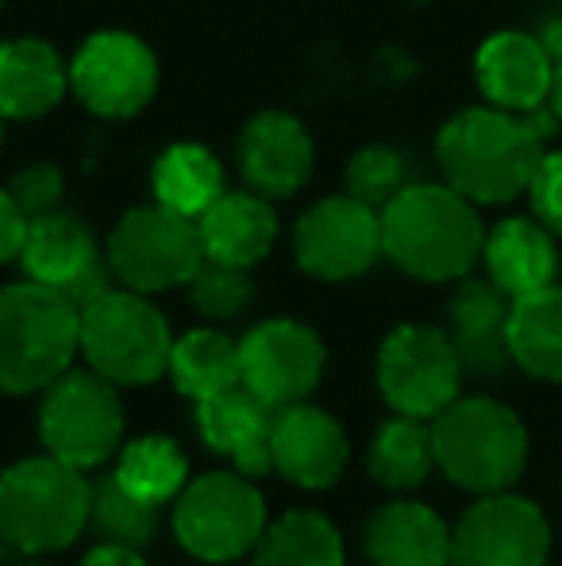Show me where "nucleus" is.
Wrapping results in <instances>:
<instances>
[{
  "instance_id": "obj_42",
  "label": "nucleus",
  "mask_w": 562,
  "mask_h": 566,
  "mask_svg": "<svg viewBox=\"0 0 562 566\" xmlns=\"http://www.w3.org/2000/svg\"><path fill=\"white\" fill-rule=\"evenodd\" d=\"M20 566H43V563H31V559H28V563H20Z\"/></svg>"
},
{
  "instance_id": "obj_14",
  "label": "nucleus",
  "mask_w": 562,
  "mask_h": 566,
  "mask_svg": "<svg viewBox=\"0 0 562 566\" xmlns=\"http://www.w3.org/2000/svg\"><path fill=\"white\" fill-rule=\"evenodd\" d=\"M324 363L328 350L320 336L300 321H266L240 343L243 386L271 409L308 401L324 378Z\"/></svg>"
},
{
  "instance_id": "obj_2",
  "label": "nucleus",
  "mask_w": 562,
  "mask_h": 566,
  "mask_svg": "<svg viewBox=\"0 0 562 566\" xmlns=\"http://www.w3.org/2000/svg\"><path fill=\"white\" fill-rule=\"evenodd\" d=\"M382 247L409 277L458 282L474 270L486 247L478 205L458 189L405 186L382 209Z\"/></svg>"
},
{
  "instance_id": "obj_41",
  "label": "nucleus",
  "mask_w": 562,
  "mask_h": 566,
  "mask_svg": "<svg viewBox=\"0 0 562 566\" xmlns=\"http://www.w3.org/2000/svg\"><path fill=\"white\" fill-rule=\"evenodd\" d=\"M0 147H4V116H0Z\"/></svg>"
},
{
  "instance_id": "obj_5",
  "label": "nucleus",
  "mask_w": 562,
  "mask_h": 566,
  "mask_svg": "<svg viewBox=\"0 0 562 566\" xmlns=\"http://www.w3.org/2000/svg\"><path fill=\"white\" fill-rule=\"evenodd\" d=\"M435 467L470 493H501L524 474L528 432L494 397H455L432 420Z\"/></svg>"
},
{
  "instance_id": "obj_21",
  "label": "nucleus",
  "mask_w": 562,
  "mask_h": 566,
  "mask_svg": "<svg viewBox=\"0 0 562 566\" xmlns=\"http://www.w3.org/2000/svg\"><path fill=\"white\" fill-rule=\"evenodd\" d=\"M70 90V66L43 39L0 43V116L39 119Z\"/></svg>"
},
{
  "instance_id": "obj_40",
  "label": "nucleus",
  "mask_w": 562,
  "mask_h": 566,
  "mask_svg": "<svg viewBox=\"0 0 562 566\" xmlns=\"http://www.w3.org/2000/svg\"><path fill=\"white\" fill-rule=\"evenodd\" d=\"M23 559H20V552H15L8 539H0V566H20Z\"/></svg>"
},
{
  "instance_id": "obj_10",
  "label": "nucleus",
  "mask_w": 562,
  "mask_h": 566,
  "mask_svg": "<svg viewBox=\"0 0 562 566\" xmlns=\"http://www.w3.org/2000/svg\"><path fill=\"white\" fill-rule=\"evenodd\" d=\"M463 374L447 332L427 324H401L378 350V389L401 417L435 420L458 397Z\"/></svg>"
},
{
  "instance_id": "obj_1",
  "label": "nucleus",
  "mask_w": 562,
  "mask_h": 566,
  "mask_svg": "<svg viewBox=\"0 0 562 566\" xmlns=\"http://www.w3.org/2000/svg\"><path fill=\"white\" fill-rule=\"evenodd\" d=\"M543 158V139L524 116L481 105L450 116L435 135L443 181L474 205H509L528 193Z\"/></svg>"
},
{
  "instance_id": "obj_22",
  "label": "nucleus",
  "mask_w": 562,
  "mask_h": 566,
  "mask_svg": "<svg viewBox=\"0 0 562 566\" xmlns=\"http://www.w3.org/2000/svg\"><path fill=\"white\" fill-rule=\"evenodd\" d=\"M204 259L251 270L271 254L278 239V217L263 193H224L197 217Z\"/></svg>"
},
{
  "instance_id": "obj_25",
  "label": "nucleus",
  "mask_w": 562,
  "mask_h": 566,
  "mask_svg": "<svg viewBox=\"0 0 562 566\" xmlns=\"http://www.w3.org/2000/svg\"><path fill=\"white\" fill-rule=\"evenodd\" d=\"M512 363L532 378L562 381V285H543L524 297H512L509 313Z\"/></svg>"
},
{
  "instance_id": "obj_12",
  "label": "nucleus",
  "mask_w": 562,
  "mask_h": 566,
  "mask_svg": "<svg viewBox=\"0 0 562 566\" xmlns=\"http://www.w3.org/2000/svg\"><path fill=\"white\" fill-rule=\"evenodd\" d=\"M548 555L551 528L543 509L509 490L481 493L450 528V566H548Z\"/></svg>"
},
{
  "instance_id": "obj_32",
  "label": "nucleus",
  "mask_w": 562,
  "mask_h": 566,
  "mask_svg": "<svg viewBox=\"0 0 562 566\" xmlns=\"http://www.w3.org/2000/svg\"><path fill=\"white\" fill-rule=\"evenodd\" d=\"M189 290H193V308L201 316H209V321H235L255 301V282H251L247 270L212 259L201 262Z\"/></svg>"
},
{
  "instance_id": "obj_24",
  "label": "nucleus",
  "mask_w": 562,
  "mask_h": 566,
  "mask_svg": "<svg viewBox=\"0 0 562 566\" xmlns=\"http://www.w3.org/2000/svg\"><path fill=\"white\" fill-rule=\"evenodd\" d=\"M20 266L28 270L31 282L70 293L82 277H89L100 266L93 231L77 217H66V212L31 217L20 247Z\"/></svg>"
},
{
  "instance_id": "obj_28",
  "label": "nucleus",
  "mask_w": 562,
  "mask_h": 566,
  "mask_svg": "<svg viewBox=\"0 0 562 566\" xmlns=\"http://www.w3.org/2000/svg\"><path fill=\"white\" fill-rule=\"evenodd\" d=\"M370 478H374L382 490H416L427 482V474L435 470V443H432V424L416 417H393L385 420L374 432L367 454Z\"/></svg>"
},
{
  "instance_id": "obj_20",
  "label": "nucleus",
  "mask_w": 562,
  "mask_h": 566,
  "mask_svg": "<svg viewBox=\"0 0 562 566\" xmlns=\"http://www.w3.org/2000/svg\"><path fill=\"white\" fill-rule=\"evenodd\" d=\"M374 566H450V528L421 501H390L367 521Z\"/></svg>"
},
{
  "instance_id": "obj_16",
  "label": "nucleus",
  "mask_w": 562,
  "mask_h": 566,
  "mask_svg": "<svg viewBox=\"0 0 562 566\" xmlns=\"http://www.w3.org/2000/svg\"><path fill=\"white\" fill-rule=\"evenodd\" d=\"M474 77L486 105L524 116L551 101L555 62L536 31H494L474 54Z\"/></svg>"
},
{
  "instance_id": "obj_23",
  "label": "nucleus",
  "mask_w": 562,
  "mask_h": 566,
  "mask_svg": "<svg viewBox=\"0 0 562 566\" xmlns=\"http://www.w3.org/2000/svg\"><path fill=\"white\" fill-rule=\"evenodd\" d=\"M481 259H486L489 282L501 285L509 297L543 290L559 274L555 235L536 217H509L494 231H486Z\"/></svg>"
},
{
  "instance_id": "obj_11",
  "label": "nucleus",
  "mask_w": 562,
  "mask_h": 566,
  "mask_svg": "<svg viewBox=\"0 0 562 566\" xmlns=\"http://www.w3.org/2000/svg\"><path fill=\"white\" fill-rule=\"evenodd\" d=\"M70 90L89 113L131 119L155 101L158 59L131 31H97L70 62Z\"/></svg>"
},
{
  "instance_id": "obj_13",
  "label": "nucleus",
  "mask_w": 562,
  "mask_h": 566,
  "mask_svg": "<svg viewBox=\"0 0 562 566\" xmlns=\"http://www.w3.org/2000/svg\"><path fill=\"white\" fill-rule=\"evenodd\" d=\"M293 254L305 274L320 282H351L385 254L382 212L359 197H324L293 228Z\"/></svg>"
},
{
  "instance_id": "obj_18",
  "label": "nucleus",
  "mask_w": 562,
  "mask_h": 566,
  "mask_svg": "<svg viewBox=\"0 0 562 566\" xmlns=\"http://www.w3.org/2000/svg\"><path fill=\"white\" fill-rule=\"evenodd\" d=\"M316 147L289 113H258L240 135V170L263 197H289L312 178Z\"/></svg>"
},
{
  "instance_id": "obj_3",
  "label": "nucleus",
  "mask_w": 562,
  "mask_h": 566,
  "mask_svg": "<svg viewBox=\"0 0 562 566\" xmlns=\"http://www.w3.org/2000/svg\"><path fill=\"white\" fill-rule=\"evenodd\" d=\"M82 350V308L62 290L20 282L0 290V389L39 394L70 370Z\"/></svg>"
},
{
  "instance_id": "obj_34",
  "label": "nucleus",
  "mask_w": 562,
  "mask_h": 566,
  "mask_svg": "<svg viewBox=\"0 0 562 566\" xmlns=\"http://www.w3.org/2000/svg\"><path fill=\"white\" fill-rule=\"evenodd\" d=\"M8 193H12V201L20 205L28 220L43 217V212H54L62 201V170L54 163H31L15 174Z\"/></svg>"
},
{
  "instance_id": "obj_31",
  "label": "nucleus",
  "mask_w": 562,
  "mask_h": 566,
  "mask_svg": "<svg viewBox=\"0 0 562 566\" xmlns=\"http://www.w3.org/2000/svg\"><path fill=\"white\" fill-rule=\"evenodd\" d=\"M89 528L97 532L100 544H120L142 552L158 532V505L139 501L136 493H128L116 482V474H108L93 485Z\"/></svg>"
},
{
  "instance_id": "obj_39",
  "label": "nucleus",
  "mask_w": 562,
  "mask_h": 566,
  "mask_svg": "<svg viewBox=\"0 0 562 566\" xmlns=\"http://www.w3.org/2000/svg\"><path fill=\"white\" fill-rule=\"evenodd\" d=\"M551 108H555V116L562 119V62L555 66V82H551Z\"/></svg>"
},
{
  "instance_id": "obj_27",
  "label": "nucleus",
  "mask_w": 562,
  "mask_h": 566,
  "mask_svg": "<svg viewBox=\"0 0 562 566\" xmlns=\"http://www.w3.org/2000/svg\"><path fill=\"white\" fill-rule=\"evenodd\" d=\"M166 374L173 378L178 394L189 397L193 405L204 401V397H216L243 381L240 343H232L216 328L185 332L181 339H173L170 370Z\"/></svg>"
},
{
  "instance_id": "obj_35",
  "label": "nucleus",
  "mask_w": 562,
  "mask_h": 566,
  "mask_svg": "<svg viewBox=\"0 0 562 566\" xmlns=\"http://www.w3.org/2000/svg\"><path fill=\"white\" fill-rule=\"evenodd\" d=\"M528 201H532L536 220L562 239V150H543L532 186H528Z\"/></svg>"
},
{
  "instance_id": "obj_30",
  "label": "nucleus",
  "mask_w": 562,
  "mask_h": 566,
  "mask_svg": "<svg viewBox=\"0 0 562 566\" xmlns=\"http://www.w3.org/2000/svg\"><path fill=\"white\" fill-rule=\"evenodd\" d=\"M116 482L147 505H170L189 485V462L170 436H142L120 451Z\"/></svg>"
},
{
  "instance_id": "obj_7",
  "label": "nucleus",
  "mask_w": 562,
  "mask_h": 566,
  "mask_svg": "<svg viewBox=\"0 0 562 566\" xmlns=\"http://www.w3.org/2000/svg\"><path fill=\"white\" fill-rule=\"evenodd\" d=\"M266 501L240 470H216L189 482L173 501V536L204 563H235L266 532Z\"/></svg>"
},
{
  "instance_id": "obj_33",
  "label": "nucleus",
  "mask_w": 562,
  "mask_h": 566,
  "mask_svg": "<svg viewBox=\"0 0 562 566\" xmlns=\"http://www.w3.org/2000/svg\"><path fill=\"white\" fill-rule=\"evenodd\" d=\"M409 186V166L393 147H362L347 166V193L382 212Z\"/></svg>"
},
{
  "instance_id": "obj_37",
  "label": "nucleus",
  "mask_w": 562,
  "mask_h": 566,
  "mask_svg": "<svg viewBox=\"0 0 562 566\" xmlns=\"http://www.w3.org/2000/svg\"><path fill=\"white\" fill-rule=\"evenodd\" d=\"M77 566H147V563H142V552H136V547L97 544Z\"/></svg>"
},
{
  "instance_id": "obj_19",
  "label": "nucleus",
  "mask_w": 562,
  "mask_h": 566,
  "mask_svg": "<svg viewBox=\"0 0 562 566\" xmlns=\"http://www.w3.org/2000/svg\"><path fill=\"white\" fill-rule=\"evenodd\" d=\"M197 432L216 454H224L240 474L263 478L274 470L271 432L274 409L247 386H232L216 397L197 401Z\"/></svg>"
},
{
  "instance_id": "obj_38",
  "label": "nucleus",
  "mask_w": 562,
  "mask_h": 566,
  "mask_svg": "<svg viewBox=\"0 0 562 566\" xmlns=\"http://www.w3.org/2000/svg\"><path fill=\"white\" fill-rule=\"evenodd\" d=\"M536 39L543 43V51L551 54V62H562V15H555V20H548L540 31H536Z\"/></svg>"
},
{
  "instance_id": "obj_29",
  "label": "nucleus",
  "mask_w": 562,
  "mask_h": 566,
  "mask_svg": "<svg viewBox=\"0 0 562 566\" xmlns=\"http://www.w3.org/2000/svg\"><path fill=\"white\" fill-rule=\"evenodd\" d=\"M255 566H343V536L328 516L293 509L266 524Z\"/></svg>"
},
{
  "instance_id": "obj_8",
  "label": "nucleus",
  "mask_w": 562,
  "mask_h": 566,
  "mask_svg": "<svg viewBox=\"0 0 562 566\" xmlns=\"http://www.w3.org/2000/svg\"><path fill=\"white\" fill-rule=\"evenodd\" d=\"M39 440L46 454L77 470L113 459L124 440V405L116 386L97 370H66L43 389Z\"/></svg>"
},
{
  "instance_id": "obj_6",
  "label": "nucleus",
  "mask_w": 562,
  "mask_h": 566,
  "mask_svg": "<svg viewBox=\"0 0 562 566\" xmlns=\"http://www.w3.org/2000/svg\"><path fill=\"white\" fill-rule=\"evenodd\" d=\"M166 316L136 290H108L82 308V355L113 386H147L170 370Z\"/></svg>"
},
{
  "instance_id": "obj_43",
  "label": "nucleus",
  "mask_w": 562,
  "mask_h": 566,
  "mask_svg": "<svg viewBox=\"0 0 562 566\" xmlns=\"http://www.w3.org/2000/svg\"><path fill=\"white\" fill-rule=\"evenodd\" d=\"M0 8H4V0H0Z\"/></svg>"
},
{
  "instance_id": "obj_36",
  "label": "nucleus",
  "mask_w": 562,
  "mask_h": 566,
  "mask_svg": "<svg viewBox=\"0 0 562 566\" xmlns=\"http://www.w3.org/2000/svg\"><path fill=\"white\" fill-rule=\"evenodd\" d=\"M23 235H28V217H23V209L12 201V193L0 189V266L20 259Z\"/></svg>"
},
{
  "instance_id": "obj_26",
  "label": "nucleus",
  "mask_w": 562,
  "mask_h": 566,
  "mask_svg": "<svg viewBox=\"0 0 562 566\" xmlns=\"http://www.w3.org/2000/svg\"><path fill=\"white\" fill-rule=\"evenodd\" d=\"M150 186H155L158 205L197 220L224 197V170H220L216 155L204 150L201 143H173L158 155Z\"/></svg>"
},
{
  "instance_id": "obj_4",
  "label": "nucleus",
  "mask_w": 562,
  "mask_h": 566,
  "mask_svg": "<svg viewBox=\"0 0 562 566\" xmlns=\"http://www.w3.org/2000/svg\"><path fill=\"white\" fill-rule=\"evenodd\" d=\"M93 485L70 462L43 454L0 474V539L20 555L66 552L89 528Z\"/></svg>"
},
{
  "instance_id": "obj_9",
  "label": "nucleus",
  "mask_w": 562,
  "mask_h": 566,
  "mask_svg": "<svg viewBox=\"0 0 562 566\" xmlns=\"http://www.w3.org/2000/svg\"><path fill=\"white\" fill-rule=\"evenodd\" d=\"M204 262L197 220L166 209L139 205L108 235V270L136 293H162L189 285Z\"/></svg>"
},
{
  "instance_id": "obj_17",
  "label": "nucleus",
  "mask_w": 562,
  "mask_h": 566,
  "mask_svg": "<svg viewBox=\"0 0 562 566\" xmlns=\"http://www.w3.org/2000/svg\"><path fill=\"white\" fill-rule=\"evenodd\" d=\"M512 297L489 277H463L455 297L447 301V339L466 374L494 378L512 363L509 350Z\"/></svg>"
},
{
  "instance_id": "obj_15",
  "label": "nucleus",
  "mask_w": 562,
  "mask_h": 566,
  "mask_svg": "<svg viewBox=\"0 0 562 566\" xmlns=\"http://www.w3.org/2000/svg\"><path fill=\"white\" fill-rule=\"evenodd\" d=\"M271 451L274 470L285 482L300 485V490H328L343 478L347 459H351V440L336 417L300 401L274 409Z\"/></svg>"
}]
</instances>
